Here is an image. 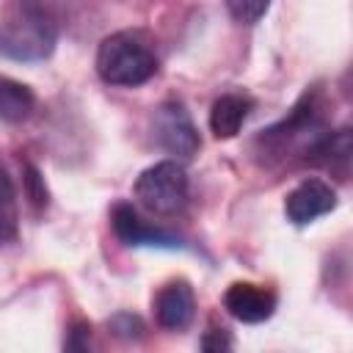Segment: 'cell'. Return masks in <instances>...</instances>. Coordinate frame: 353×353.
Returning <instances> with one entry per match:
<instances>
[{
  "instance_id": "obj_10",
  "label": "cell",
  "mask_w": 353,
  "mask_h": 353,
  "mask_svg": "<svg viewBox=\"0 0 353 353\" xmlns=\"http://www.w3.org/2000/svg\"><path fill=\"white\" fill-rule=\"evenodd\" d=\"M251 113V99L243 94H223L210 108V130L215 138H234Z\"/></svg>"
},
{
  "instance_id": "obj_14",
  "label": "cell",
  "mask_w": 353,
  "mask_h": 353,
  "mask_svg": "<svg viewBox=\"0 0 353 353\" xmlns=\"http://www.w3.org/2000/svg\"><path fill=\"white\" fill-rule=\"evenodd\" d=\"M110 331L121 339H138V336H143V323L130 312H119L110 320Z\"/></svg>"
},
{
  "instance_id": "obj_16",
  "label": "cell",
  "mask_w": 353,
  "mask_h": 353,
  "mask_svg": "<svg viewBox=\"0 0 353 353\" xmlns=\"http://www.w3.org/2000/svg\"><path fill=\"white\" fill-rule=\"evenodd\" d=\"M232 347V336L226 328H210L201 336V350H229Z\"/></svg>"
},
{
  "instance_id": "obj_5",
  "label": "cell",
  "mask_w": 353,
  "mask_h": 353,
  "mask_svg": "<svg viewBox=\"0 0 353 353\" xmlns=\"http://www.w3.org/2000/svg\"><path fill=\"white\" fill-rule=\"evenodd\" d=\"M152 138L163 152L174 157H193L201 146L199 130L179 99H165L157 105L152 113Z\"/></svg>"
},
{
  "instance_id": "obj_13",
  "label": "cell",
  "mask_w": 353,
  "mask_h": 353,
  "mask_svg": "<svg viewBox=\"0 0 353 353\" xmlns=\"http://www.w3.org/2000/svg\"><path fill=\"white\" fill-rule=\"evenodd\" d=\"M226 8L240 25H254L268 14L270 0H226Z\"/></svg>"
},
{
  "instance_id": "obj_3",
  "label": "cell",
  "mask_w": 353,
  "mask_h": 353,
  "mask_svg": "<svg viewBox=\"0 0 353 353\" xmlns=\"http://www.w3.org/2000/svg\"><path fill=\"white\" fill-rule=\"evenodd\" d=\"M97 74L108 85H143L157 72V55L152 41L138 30H119L99 41L97 47Z\"/></svg>"
},
{
  "instance_id": "obj_7",
  "label": "cell",
  "mask_w": 353,
  "mask_h": 353,
  "mask_svg": "<svg viewBox=\"0 0 353 353\" xmlns=\"http://www.w3.org/2000/svg\"><path fill=\"white\" fill-rule=\"evenodd\" d=\"M110 223H113L116 237H119L124 245H152V248H182V245H185L176 234H171V232H165V229H160V226L146 223V221L135 212V207H132V204H124V201L113 207Z\"/></svg>"
},
{
  "instance_id": "obj_2",
  "label": "cell",
  "mask_w": 353,
  "mask_h": 353,
  "mask_svg": "<svg viewBox=\"0 0 353 353\" xmlns=\"http://www.w3.org/2000/svg\"><path fill=\"white\" fill-rule=\"evenodd\" d=\"M58 41V22L47 3L19 0L11 19L0 22V55L22 63L44 61Z\"/></svg>"
},
{
  "instance_id": "obj_8",
  "label": "cell",
  "mask_w": 353,
  "mask_h": 353,
  "mask_svg": "<svg viewBox=\"0 0 353 353\" xmlns=\"http://www.w3.org/2000/svg\"><path fill=\"white\" fill-rule=\"evenodd\" d=\"M223 306L226 312L240 320V323H262L273 314L276 309V295L265 287L248 284V281H237L226 290L223 295Z\"/></svg>"
},
{
  "instance_id": "obj_15",
  "label": "cell",
  "mask_w": 353,
  "mask_h": 353,
  "mask_svg": "<svg viewBox=\"0 0 353 353\" xmlns=\"http://www.w3.org/2000/svg\"><path fill=\"white\" fill-rule=\"evenodd\" d=\"M25 182H28V199L33 201L36 210H44L47 207V188H44V179L39 176V171L33 165H25Z\"/></svg>"
},
{
  "instance_id": "obj_9",
  "label": "cell",
  "mask_w": 353,
  "mask_h": 353,
  "mask_svg": "<svg viewBox=\"0 0 353 353\" xmlns=\"http://www.w3.org/2000/svg\"><path fill=\"white\" fill-rule=\"evenodd\" d=\"M196 312L193 290L188 281H168L154 298V317L165 331H182L190 325Z\"/></svg>"
},
{
  "instance_id": "obj_17",
  "label": "cell",
  "mask_w": 353,
  "mask_h": 353,
  "mask_svg": "<svg viewBox=\"0 0 353 353\" xmlns=\"http://www.w3.org/2000/svg\"><path fill=\"white\" fill-rule=\"evenodd\" d=\"M88 336H91V325L74 323L72 331H69V339H66V350H83V347H88Z\"/></svg>"
},
{
  "instance_id": "obj_12",
  "label": "cell",
  "mask_w": 353,
  "mask_h": 353,
  "mask_svg": "<svg viewBox=\"0 0 353 353\" xmlns=\"http://www.w3.org/2000/svg\"><path fill=\"white\" fill-rule=\"evenodd\" d=\"M19 232V204H17V188L8 174V168L0 160V243L17 240Z\"/></svg>"
},
{
  "instance_id": "obj_1",
  "label": "cell",
  "mask_w": 353,
  "mask_h": 353,
  "mask_svg": "<svg viewBox=\"0 0 353 353\" xmlns=\"http://www.w3.org/2000/svg\"><path fill=\"white\" fill-rule=\"evenodd\" d=\"M325 132H328V124H325L323 94L317 88H312L295 102V108L287 113V119L262 130L256 135L254 146L268 163L290 160V157H298L306 163L309 152L325 138Z\"/></svg>"
},
{
  "instance_id": "obj_11",
  "label": "cell",
  "mask_w": 353,
  "mask_h": 353,
  "mask_svg": "<svg viewBox=\"0 0 353 353\" xmlns=\"http://www.w3.org/2000/svg\"><path fill=\"white\" fill-rule=\"evenodd\" d=\"M33 110H36V94L25 83L0 74V121L22 124L33 116Z\"/></svg>"
},
{
  "instance_id": "obj_6",
  "label": "cell",
  "mask_w": 353,
  "mask_h": 353,
  "mask_svg": "<svg viewBox=\"0 0 353 353\" xmlns=\"http://www.w3.org/2000/svg\"><path fill=\"white\" fill-rule=\"evenodd\" d=\"M334 207H336V190L314 176L298 182L284 199V212L295 226H306L320 215H328Z\"/></svg>"
},
{
  "instance_id": "obj_4",
  "label": "cell",
  "mask_w": 353,
  "mask_h": 353,
  "mask_svg": "<svg viewBox=\"0 0 353 353\" xmlns=\"http://www.w3.org/2000/svg\"><path fill=\"white\" fill-rule=\"evenodd\" d=\"M190 196V182L176 160H160L141 171L135 179V199L152 215H176L185 210Z\"/></svg>"
}]
</instances>
